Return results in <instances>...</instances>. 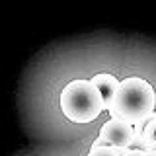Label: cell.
Returning a JSON list of instances; mask_svg holds the SVG:
<instances>
[{
    "label": "cell",
    "instance_id": "obj_1",
    "mask_svg": "<svg viewBox=\"0 0 156 156\" xmlns=\"http://www.w3.org/2000/svg\"><path fill=\"white\" fill-rule=\"evenodd\" d=\"M156 92L150 82L140 76H129L121 80L119 90L113 98L109 115L111 119H121L129 125H144L154 113Z\"/></svg>",
    "mask_w": 156,
    "mask_h": 156
},
{
    "label": "cell",
    "instance_id": "obj_2",
    "mask_svg": "<svg viewBox=\"0 0 156 156\" xmlns=\"http://www.w3.org/2000/svg\"><path fill=\"white\" fill-rule=\"evenodd\" d=\"M61 109L68 121L78 125L92 123L100 117L101 111H105L101 94L92 84V80H86V78H76L62 88Z\"/></svg>",
    "mask_w": 156,
    "mask_h": 156
},
{
    "label": "cell",
    "instance_id": "obj_3",
    "mask_svg": "<svg viewBox=\"0 0 156 156\" xmlns=\"http://www.w3.org/2000/svg\"><path fill=\"white\" fill-rule=\"evenodd\" d=\"M98 136L107 146H113V148H129L131 140L135 136V127L125 123V121H121V119H109L101 125Z\"/></svg>",
    "mask_w": 156,
    "mask_h": 156
},
{
    "label": "cell",
    "instance_id": "obj_4",
    "mask_svg": "<svg viewBox=\"0 0 156 156\" xmlns=\"http://www.w3.org/2000/svg\"><path fill=\"white\" fill-rule=\"evenodd\" d=\"M92 84H94L98 88V92L101 94L104 109L109 111L111 109V104H113V98L117 94V90H119L121 80H119V78H115L113 74H109V72H100V74H96L94 78H92Z\"/></svg>",
    "mask_w": 156,
    "mask_h": 156
},
{
    "label": "cell",
    "instance_id": "obj_5",
    "mask_svg": "<svg viewBox=\"0 0 156 156\" xmlns=\"http://www.w3.org/2000/svg\"><path fill=\"white\" fill-rule=\"evenodd\" d=\"M143 136H144L146 143H148V146H152V143H156V111L143 125Z\"/></svg>",
    "mask_w": 156,
    "mask_h": 156
},
{
    "label": "cell",
    "instance_id": "obj_6",
    "mask_svg": "<svg viewBox=\"0 0 156 156\" xmlns=\"http://www.w3.org/2000/svg\"><path fill=\"white\" fill-rule=\"evenodd\" d=\"M88 156H121L119 148H113V146H90V152Z\"/></svg>",
    "mask_w": 156,
    "mask_h": 156
},
{
    "label": "cell",
    "instance_id": "obj_7",
    "mask_svg": "<svg viewBox=\"0 0 156 156\" xmlns=\"http://www.w3.org/2000/svg\"><path fill=\"white\" fill-rule=\"evenodd\" d=\"M129 148H131V150H139V152H146V150H150V146H148V143L144 140L143 133H135L133 140H131V144H129Z\"/></svg>",
    "mask_w": 156,
    "mask_h": 156
},
{
    "label": "cell",
    "instance_id": "obj_8",
    "mask_svg": "<svg viewBox=\"0 0 156 156\" xmlns=\"http://www.w3.org/2000/svg\"><path fill=\"white\" fill-rule=\"evenodd\" d=\"M140 156H156V150H146V152H143Z\"/></svg>",
    "mask_w": 156,
    "mask_h": 156
}]
</instances>
